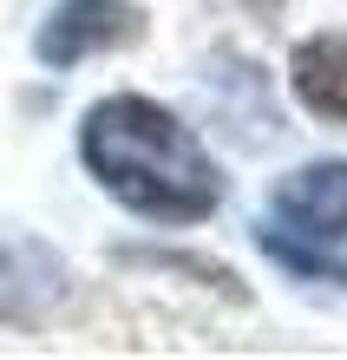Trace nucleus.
<instances>
[{"label":"nucleus","instance_id":"nucleus-2","mask_svg":"<svg viewBox=\"0 0 347 360\" xmlns=\"http://www.w3.org/2000/svg\"><path fill=\"white\" fill-rule=\"evenodd\" d=\"M144 39V13L132 0H59V7L39 20L33 53L39 66H79L92 53H118Z\"/></svg>","mask_w":347,"mask_h":360},{"label":"nucleus","instance_id":"nucleus-1","mask_svg":"<svg viewBox=\"0 0 347 360\" xmlns=\"http://www.w3.org/2000/svg\"><path fill=\"white\" fill-rule=\"evenodd\" d=\"M79 158L132 217L151 223H203L223 203V171L210 164L197 131L138 92H112L85 112Z\"/></svg>","mask_w":347,"mask_h":360},{"label":"nucleus","instance_id":"nucleus-3","mask_svg":"<svg viewBox=\"0 0 347 360\" xmlns=\"http://www.w3.org/2000/svg\"><path fill=\"white\" fill-rule=\"evenodd\" d=\"M275 217L308 243H341L347 236V164H308L289 184H275Z\"/></svg>","mask_w":347,"mask_h":360},{"label":"nucleus","instance_id":"nucleus-4","mask_svg":"<svg viewBox=\"0 0 347 360\" xmlns=\"http://www.w3.org/2000/svg\"><path fill=\"white\" fill-rule=\"evenodd\" d=\"M295 98L315 118L347 124V33H315L295 46Z\"/></svg>","mask_w":347,"mask_h":360},{"label":"nucleus","instance_id":"nucleus-5","mask_svg":"<svg viewBox=\"0 0 347 360\" xmlns=\"http://www.w3.org/2000/svg\"><path fill=\"white\" fill-rule=\"evenodd\" d=\"M255 243H263V256L282 262L295 282H334V288H347V262L341 256H321L308 236H289L282 223H263V229H255Z\"/></svg>","mask_w":347,"mask_h":360}]
</instances>
